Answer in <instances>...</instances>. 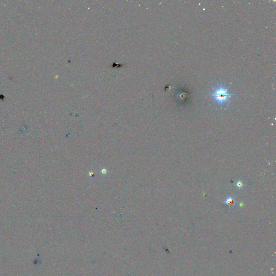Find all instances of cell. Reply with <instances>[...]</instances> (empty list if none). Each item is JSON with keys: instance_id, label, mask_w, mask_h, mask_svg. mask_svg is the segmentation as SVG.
I'll return each instance as SVG.
<instances>
[{"instance_id": "cell-2", "label": "cell", "mask_w": 276, "mask_h": 276, "mask_svg": "<svg viewBox=\"0 0 276 276\" xmlns=\"http://www.w3.org/2000/svg\"><path fill=\"white\" fill-rule=\"evenodd\" d=\"M234 201V198L232 197H228L227 199L224 201V203L227 205H231V204L233 203Z\"/></svg>"}, {"instance_id": "cell-4", "label": "cell", "mask_w": 276, "mask_h": 276, "mask_svg": "<svg viewBox=\"0 0 276 276\" xmlns=\"http://www.w3.org/2000/svg\"><path fill=\"white\" fill-rule=\"evenodd\" d=\"M106 172H107V170H106V169H102V174H106Z\"/></svg>"}, {"instance_id": "cell-3", "label": "cell", "mask_w": 276, "mask_h": 276, "mask_svg": "<svg viewBox=\"0 0 276 276\" xmlns=\"http://www.w3.org/2000/svg\"><path fill=\"white\" fill-rule=\"evenodd\" d=\"M243 185H244V183H243L242 181H238L236 182V183H235V185L236 186V187H237L238 188H243Z\"/></svg>"}, {"instance_id": "cell-1", "label": "cell", "mask_w": 276, "mask_h": 276, "mask_svg": "<svg viewBox=\"0 0 276 276\" xmlns=\"http://www.w3.org/2000/svg\"><path fill=\"white\" fill-rule=\"evenodd\" d=\"M212 95L215 97L216 100L218 102L221 103L225 102L228 98L231 96V95L228 93L227 90L223 87H219L216 89L214 92L212 94Z\"/></svg>"}]
</instances>
